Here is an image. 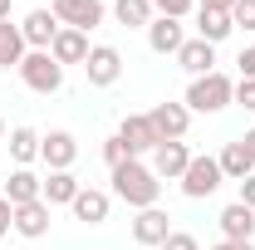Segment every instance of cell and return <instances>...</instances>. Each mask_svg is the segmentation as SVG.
<instances>
[{
    "mask_svg": "<svg viewBox=\"0 0 255 250\" xmlns=\"http://www.w3.org/2000/svg\"><path fill=\"white\" fill-rule=\"evenodd\" d=\"M0 20H10V0H0Z\"/></svg>",
    "mask_w": 255,
    "mask_h": 250,
    "instance_id": "obj_37",
    "label": "cell"
},
{
    "mask_svg": "<svg viewBox=\"0 0 255 250\" xmlns=\"http://www.w3.org/2000/svg\"><path fill=\"white\" fill-rule=\"evenodd\" d=\"M103 162H108V167H118V162H128V147L118 142V132H113V137L103 142Z\"/></svg>",
    "mask_w": 255,
    "mask_h": 250,
    "instance_id": "obj_30",
    "label": "cell"
},
{
    "mask_svg": "<svg viewBox=\"0 0 255 250\" xmlns=\"http://www.w3.org/2000/svg\"><path fill=\"white\" fill-rule=\"evenodd\" d=\"M59 30H64V25L54 20V10H49V5H39V10H30V15L20 20V34H25V44H30V49H49Z\"/></svg>",
    "mask_w": 255,
    "mask_h": 250,
    "instance_id": "obj_11",
    "label": "cell"
},
{
    "mask_svg": "<svg viewBox=\"0 0 255 250\" xmlns=\"http://www.w3.org/2000/svg\"><path fill=\"white\" fill-rule=\"evenodd\" d=\"M187 162H191V147H187V142H157L147 167H152V177H157V182H182Z\"/></svg>",
    "mask_w": 255,
    "mask_h": 250,
    "instance_id": "obj_9",
    "label": "cell"
},
{
    "mask_svg": "<svg viewBox=\"0 0 255 250\" xmlns=\"http://www.w3.org/2000/svg\"><path fill=\"white\" fill-rule=\"evenodd\" d=\"M211 250H255V241H216Z\"/></svg>",
    "mask_w": 255,
    "mask_h": 250,
    "instance_id": "obj_35",
    "label": "cell"
},
{
    "mask_svg": "<svg viewBox=\"0 0 255 250\" xmlns=\"http://www.w3.org/2000/svg\"><path fill=\"white\" fill-rule=\"evenodd\" d=\"M10 157L20 167H30L34 157H39V132L34 127H10Z\"/></svg>",
    "mask_w": 255,
    "mask_h": 250,
    "instance_id": "obj_25",
    "label": "cell"
},
{
    "mask_svg": "<svg viewBox=\"0 0 255 250\" xmlns=\"http://www.w3.org/2000/svg\"><path fill=\"white\" fill-rule=\"evenodd\" d=\"M113 20L128 25V30H147V25L157 20V10H152L147 0H113Z\"/></svg>",
    "mask_w": 255,
    "mask_h": 250,
    "instance_id": "obj_23",
    "label": "cell"
},
{
    "mask_svg": "<svg viewBox=\"0 0 255 250\" xmlns=\"http://www.w3.org/2000/svg\"><path fill=\"white\" fill-rule=\"evenodd\" d=\"M236 64H241V79H255V44H246Z\"/></svg>",
    "mask_w": 255,
    "mask_h": 250,
    "instance_id": "obj_31",
    "label": "cell"
},
{
    "mask_svg": "<svg viewBox=\"0 0 255 250\" xmlns=\"http://www.w3.org/2000/svg\"><path fill=\"white\" fill-rule=\"evenodd\" d=\"M241 142H246V152L255 157V127H251V132H246V137H241Z\"/></svg>",
    "mask_w": 255,
    "mask_h": 250,
    "instance_id": "obj_36",
    "label": "cell"
},
{
    "mask_svg": "<svg viewBox=\"0 0 255 250\" xmlns=\"http://www.w3.org/2000/svg\"><path fill=\"white\" fill-rule=\"evenodd\" d=\"M231 30H236V25H231V15H226V10H196V39L221 44Z\"/></svg>",
    "mask_w": 255,
    "mask_h": 250,
    "instance_id": "obj_24",
    "label": "cell"
},
{
    "mask_svg": "<svg viewBox=\"0 0 255 250\" xmlns=\"http://www.w3.org/2000/svg\"><path fill=\"white\" fill-rule=\"evenodd\" d=\"M216 162H221V177H226V182H246V177L255 172V157L246 152V142H241V137H236V142H226Z\"/></svg>",
    "mask_w": 255,
    "mask_h": 250,
    "instance_id": "obj_19",
    "label": "cell"
},
{
    "mask_svg": "<svg viewBox=\"0 0 255 250\" xmlns=\"http://www.w3.org/2000/svg\"><path fill=\"white\" fill-rule=\"evenodd\" d=\"M84 74H89V84H94V89H113V84H118V74H123V54H118L113 44H94V49H89V59H84Z\"/></svg>",
    "mask_w": 255,
    "mask_h": 250,
    "instance_id": "obj_7",
    "label": "cell"
},
{
    "mask_svg": "<svg viewBox=\"0 0 255 250\" xmlns=\"http://www.w3.org/2000/svg\"><path fill=\"white\" fill-rule=\"evenodd\" d=\"M177 64L187 69L191 79H201V74L216 69V44H206V39H187V44L177 49Z\"/></svg>",
    "mask_w": 255,
    "mask_h": 250,
    "instance_id": "obj_16",
    "label": "cell"
},
{
    "mask_svg": "<svg viewBox=\"0 0 255 250\" xmlns=\"http://www.w3.org/2000/svg\"><path fill=\"white\" fill-rule=\"evenodd\" d=\"M49 201H25V206H15V236H25V241H39V236H49Z\"/></svg>",
    "mask_w": 255,
    "mask_h": 250,
    "instance_id": "obj_14",
    "label": "cell"
},
{
    "mask_svg": "<svg viewBox=\"0 0 255 250\" xmlns=\"http://www.w3.org/2000/svg\"><path fill=\"white\" fill-rule=\"evenodd\" d=\"M187 44V30H182V20H167V15H157L152 25H147V49L152 54H172L177 59V49Z\"/></svg>",
    "mask_w": 255,
    "mask_h": 250,
    "instance_id": "obj_13",
    "label": "cell"
},
{
    "mask_svg": "<svg viewBox=\"0 0 255 250\" xmlns=\"http://www.w3.org/2000/svg\"><path fill=\"white\" fill-rule=\"evenodd\" d=\"M79 187H84V182H79L74 172H49L44 187H39V201H49V206H74Z\"/></svg>",
    "mask_w": 255,
    "mask_h": 250,
    "instance_id": "obj_20",
    "label": "cell"
},
{
    "mask_svg": "<svg viewBox=\"0 0 255 250\" xmlns=\"http://www.w3.org/2000/svg\"><path fill=\"white\" fill-rule=\"evenodd\" d=\"M49 10H54V20H59L64 30H94L103 25V0H49Z\"/></svg>",
    "mask_w": 255,
    "mask_h": 250,
    "instance_id": "obj_5",
    "label": "cell"
},
{
    "mask_svg": "<svg viewBox=\"0 0 255 250\" xmlns=\"http://www.w3.org/2000/svg\"><path fill=\"white\" fill-rule=\"evenodd\" d=\"M15 74L25 79V89H34V94H59L64 89V64L54 59L49 49H30Z\"/></svg>",
    "mask_w": 255,
    "mask_h": 250,
    "instance_id": "obj_3",
    "label": "cell"
},
{
    "mask_svg": "<svg viewBox=\"0 0 255 250\" xmlns=\"http://www.w3.org/2000/svg\"><path fill=\"white\" fill-rule=\"evenodd\" d=\"M231 103H236V79H226L221 69H211V74H201V79L187 84V108L191 113H221Z\"/></svg>",
    "mask_w": 255,
    "mask_h": 250,
    "instance_id": "obj_2",
    "label": "cell"
},
{
    "mask_svg": "<svg viewBox=\"0 0 255 250\" xmlns=\"http://www.w3.org/2000/svg\"><path fill=\"white\" fill-rule=\"evenodd\" d=\"M167 236H172V216H167L162 206H147V211L132 216V241H137V246H162Z\"/></svg>",
    "mask_w": 255,
    "mask_h": 250,
    "instance_id": "obj_12",
    "label": "cell"
},
{
    "mask_svg": "<svg viewBox=\"0 0 255 250\" xmlns=\"http://www.w3.org/2000/svg\"><path fill=\"white\" fill-rule=\"evenodd\" d=\"M221 182H226V177H221V162H216V157H196V152H191L187 172H182V191H187L191 201H206Z\"/></svg>",
    "mask_w": 255,
    "mask_h": 250,
    "instance_id": "obj_4",
    "label": "cell"
},
{
    "mask_svg": "<svg viewBox=\"0 0 255 250\" xmlns=\"http://www.w3.org/2000/svg\"><path fill=\"white\" fill-rule=\"evenodd\" d=\"M89 49H94V44H89V34H84V30H59V34H54V44H49V54H54L59 64H84V59H89Z\"/></svg>",
    "mask_w": 255,
    "mask_h": 250,
    "instance_id": "obj_21",
    "label": "cell"
},
{
    "mask_svg": "<svg viewBox=\"0 0 255 250\" xmlns=\"http://www.w3.org/2000/svg\"><path fill=\"white\" fill-rule=\"evenodd\" d=\"M236 103L246 113H255V79H236Z\"/></svg>",
    "mask_w": 255,
    "mask_h": 250,
    "instance_id": "obj_28",
    "label": "cell"
},
{
    "mask_svg": "<svg viewBox=\"0 0 255 250\" xmlns=\"http://www.w3.org/2000/svg\"><path fill=\"white\" fill-rule=\"evenodd\" d=\"M0 142H5V118H0Z\"/></svg>",
    "mask_w": 255,
    "mask_h": 250,
    "instance_id": "obj_38",
    "label": "cell"
},
{
    "mask_svg": "<svg viewBox=\"0 0 255 250\" xmlns=\"http://www.w3.org/2000/svg\"><path fill=\"white\" fill-rule=\"evenodd\" d=\"M147 118H152V127H157V142H182L187 127H191V108L187 103H157Z\"/></svg>",
    "mask_w": 255,
    "mask_h": 250,
    "instance_id": "obj_10",
    "label": "cell"
},
{
    "mask_svg": "<svg viewBox=\"0 0 255 250\" xmlns=\"http://www.w3.org/2000/svg\"><path fill=\"white\" fill-rule=\"evenodd\" d=\"M113 196H118V201H128L132 211H147V206H157L162 182L152 177V167H147L142 157H128V162H118V167H113Z\"/></svg>",
    "mask_w": 255,
    "mask_h": 250,
    "instance_id": "obj_1",
    "label": "cell"
},
{
    "mask_svg": "<svg viewBox=\"0 0 255 250\" xmlns=\"http://www.w3.org/2000/svg\"><path fill=\"white\" fill-rule=\"evenodd\" d=\"M216 226H221L226 241H255V211L241 206V201H231L221 216H216Z\"/></svg>",
    "mask_w": 255,
    "mask_h": 250,
    "instance_id": "obj_15",
    "label": "cell"
},
{
    "mask_svg": "<svg viewBox=\"0 0 255 250\" xmlns=\"http://www.w3.org/2000/svg\"><path fill=\"white\" fill-rule=\"evenodd\" d=\"M39 187H44V177H34L30 167H15V172L5 177V201H10V206L39 201Z\"/></svg>",
    "mask_w": 255,
    "mask_h": 250,
    "instance_id": "obj_18",
    "label": "cell"
},
{
    "mask_svg": "<svg viewBox=\"0 0 255 250\" xmlns=\"http://www.w3.org/2000/svg\"><path fill=\"white\" fill-rule=\"evenodd\" d=\"M231 5L236 0H196V10H226V15H231Z\"/></svg>",
    "mask_w": 255,
    "mask_h": 250,
    "instance_id": "obj_34",
    "label": "cell"
},
{
    "mask_svg": "<svg viewBox=\"0 0 255 250\" xmlns=\"http://www.w3.org/2000/svg\"><path fill=\"white\" fill-rule=\"evenodd\" d=\"M157 250H201V246H196V236H187V231H172Z\"/></svg>",
    "mask_w": 255,
    "mask_h": 250,
    "instance_id": "obj_29",
    "label": "cell"
},
{
    "mask_svg": "<svg viewBox=\"0 0 255 250\" xmlns=\"http://www.w3.org/2000/svg\"><path fill=\"white\" fill-rule=\"evenodd\" d=\"M231 25L236 30H255V0H236L231 5Z\"/></svg>",
    "mask_w": 255,
    "mask_h": 250,
    "instance_id": "obj_27",
    "label": "cell"
},
{
    "mask_svg": "<svg viewBox=\"0 0 255 250\" xmlns=\"http://www.w3.org/2000/svg\"><path fill=\"white\" fill-rule=\"evenodd\" d=\"M108 206H113V191H98V187H79V196H74V216L89 226L108 221Z\"/></svg>",
    "mask_w": 255,
    "mask_h": 250,
    "instance_id": "obj_17",
    "label": "cell"
},
{
    "mask_svg": "<svg viewBox=\"0 0 255 250\" xmlns=\"http://www.w3.org/2000/svg\"><path fill=\"white\" fill-rule=\"evenodd\" d=\"M74 157H79L74 132H64V127H54V132H39V162H44L49 172H69V167H74Z\"/></svg>",
    "mask_w": 255,
    "mask_h": 250,
    "instance_id": "obj_8",
    "label": "cell"
},
{
    "mask_svg": "<svg viewBox=\"0 0 255 250\" xmlns=\"http://www.w3.org/2000/svg\"><path fill=\"white\" fill-rule=\"evenodd\" d=\"M10 231H15V206L0 196V236H10Z\"/></svg>",
    "mask_w": 255,
    "mask_h": 250,
    "instance_id": "obj_32",
    "label": "cell"
},
{
    "mask_svg": "<svg viewBox=\"0 0 255 250\" xmlns=\"http://www.w3.org/2000/svg\"><path fill=\"white\" fill-rule=\"evenodd\" d=\"M118 142L128 147V157H152V147H157L152 118H147V113H128L123 123H118Z\"/></svg>",
    "mask_w": 255,
    "mask_h": 250,
    "instance_id": "obj_6",
    "label": "cell"
},
{
    "mask_svg": "<svg viewBox=\"0 0 255 250\" xmlns=\"http://www.w3.org/2000/svg\"><path fill=\"white\" fill-rule=\"evenodd\" d=\"M241 206H251V211H255V172L241 182Z\"/></svg>",
    "mask_w": 255,
    "mask_h": 250,
    "instance_id": "obj_33",
    "label": "cell"
},
{
    "mask_svg": "<svg viewBox=\"0 0 255 250\" xmlns=\"http://www.w3.org/2000/svg\"><path fill=\"white\" fill-rule=\"evenodd\" d=\"M25 54H30V44H25L20 25L0 20V69H20V59H25Z\"/></svg>",
    "mask_w": 255,
    "mask_h": 250,
    "instance_id": "obj_22",
    "label": "cell"
},
{
    "mask_svg": "<svg viewBox=\"0 0 255 250\" xmlns=\"http://www.w3.org/2000/svg\"><path fill=\"white\" fill-rule=\"evenodd\" d=\"M157 15H167V20H187L191 10H196V0H147Z\"/></svg>",
    "mask_w": 255,
    "mask_h": 250,
    "instance_id": "obj_26",
    "label": "cell"
}]
</instances>
